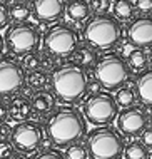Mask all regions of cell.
I'll use <instances>...</instances> for the list:
<instances>
[{"label":"cell","instance_id":"obj_41","mask_svg":"<svg viewBox=\"0 0 152 159\" xmlns=\"http://www.w3.org/2000/svg\"><path fill=\"white\" fill-rule=\"evenodd\" d=\"M0 2H2V3H10L12 0H0Z\"/></svg>","mask_w":152,"mask_h":159},{"label":"cell","instance_id":"obj_6","mask_svg":"<svg viewBox=\"0 0 152 159\" xmlns=\"http://www.w3.org/2000/svg\"><path fill=\"white\" fill-rule=\"evenodd\" d=\"M84 116L94 126H110L119 116L115 97L104 91L90 94L84 102Z\"/></svg>","mask_w":152,"mask_h":159},{"label":"cell","instance_id":"obj_39","mask_svg":"<svg viewBox=\"0 0 152 159\" xmlns=\"http://www.w3.org/2000/svg\"><path fill=\"white\" fill-rule=\"evenodd\" d=\"M149 62L152 64V49H150V52H149Z\"/></svg>","mask_w":152,"mask_h":159},{"label":"cell","instance_id":"obj_13","mask_svg":"<svg viewBox=\"0 0 152 159\" xmlns=\"http://www.w3.org/2000/svg\"><path fill=\"white\" fill-rule=\"evenodd\" d=\"M32 10L40 22H54L65 12V0H34Z\"/></svg>","mask_w":152,"mask_h":159},{"label":"cell","instance_id":"obj_3","mask_svg":"<svg viewBox=\"0 0 152 159\" xmlns=\"http://www.w3.org/2000/svg\"><path fill=\"white\" fill-rule=\"evenodd\" d=\"M85 148L90 159H120L125 151V141L119 129L99 126L85 134Z\"/></svg>","mask_w":152,"mask_h":159},{"label":"cell","instance_id":"obj_35","mask_svg":"<svg viewBox=\"0 0 152 159\" xmlns=\"http://www.w3.org/2000/svg\"><path fill=\"white\" fill-rule=\"evenodd\" d=\"M5 119H8V109H7V106L0 101V122H5Z\"/></svg>","mask_w":152,"mask_h":159},{"label":"cell","instance_id":"obj_21","mask_svg":"<svg viewBox=\"0 0 152 159\" xmlns=\"http://www.w3.org/2000/svg\"><path fill=\"white\" fill-rule=\"evenodd\" d=\"M129 61V66L134 69V70H145L147 69V64H149V55H147L142 49H134L132 52L129 54L127 57Z\"/></svg>","mask_w":152,"mask_h":159},{"label":"cell","instance_id":"obj_12","mask_svg":"<svg viewBox=\"0 0 152 159\" xmlns=\"http://www.w3.org/2000/svg\"><path fill=\"white\" fill-rule=\"evenodd\" d=\"M127 42L136 49L152 47V17L141 15L136 17L127 25Z\"/></svg>","mask_w":152,"mask_h":159},{"label":"cell","instance_id":"obj_27","mask_svg":"<svg viewBox=\"0 0 152 159\" xmlns=\"http://www.w3.org/2000/svg\"><path fill=\"white\" fill-rule=\"evenodd\" d=\"M89 7L90 12L94 14H105V12L110 8V0H89Z\"/></svg>","mask_w":152,"mask_h":159},{"label":"cell","instance_id":"obj_8","mask_svg":"<svg viewBox=\"0 0 152 159\" xmlns=\"http://www.w3.org/2000/svg\"><path fill=\"white\" fill-rule=\"evenodd\" d=\"M5 45L8 52L15 55H25L37 49L38 45V30L30 24H14L7 29Z\"/></svg>","mask_w":152,"mask_h":159},{"label":"cell","instance_id":"obj_18","mask_svg":"<svg viewBox=\"0 0 152 159\" xmlns=\"http://www.w3.org/2000/svg\"><path fill=\"white\" fill-rule=\"evenodd\" d=\"M65 10H67L69 19L74 20V22L87 20V19H89V15H90L89 2H85V0H70Z\"/></svg>","mask_w":152,"mask_h":159},{"label":"cell","instance_id":"obj_15","mask_svg":"<svg viewBox=\"0 0 152 159\" xmlns=\"http://www.w3.org/2000/svg\"><path fill=\"white\" fill-rule=\"evenodd\" d=\"M136 96L145 107H152V69H145L137 75Z\"/></svg>","mask_w":152,"mask_h":159},{"label":"cell","instance_id":"obj_10","mask_svg":"<svg viewBox=\"0 0 152 159\" xmlns=\"http://www.w3.org/2000/svg\"><path fill=\"white\" fill-rule=\"evenodd\" d=\"M24 69L12 57H0V97L17 94L24 85Z\"/></svg>","mask_w":152,"mask_h":159},{"label":"cell","instance_id":"obj_17","mask_svg":"<svg viewBox=\"0 0 152 159\" xmlns=\"http://www.w3.org/2000/svg\"><path fill=\"white\" fill-rule=\"evenodd\" d=\"M74 57V64L80 66L82 69H92L97 66L99 59H97V52L94 50V47L90 45H80L75 49V52L72 54Z\"/></svg>","mask_w":152,"mask_h":159},{"label":"cell","instance_id":"obj_34","mask_svg":"<svg viewBox=\"0 0 152 159\" xmlns=\"http://www.w3.org/2000/svg\"><path fill=\"white\" fill-rule=\"evenodd\" d=\"M10 134H12L10 126L5 122H0V141H7V137H10Z\"/></svg>","mask_w":152,"mask_h":159},{"label":"cell","instance_id":"obj_26","mask_svg":"<svg viewBox=\"0 0 152 159\" xmlns=\"http://www.w3.org/2000/svg\"><path fill=\"white\" fill-rule=\"evenodd\" d=\"M20 64H22V69H24V70L34 72V70H37V69L40 67V57H38L35 52L25 54V55H22Z\"/></svg>","mask_w":152,"mask_h":159},{"label":"cell","instance_id":"obj_19","mask_svg":"<svg viewBox=\"0 0 152 159\" xmlns=\"http://www.w3.org/2000/svg\"><path fill=\"white\" fill-rule=\"evenodd\" d=\"M112 12L119 22H125V20H130L134 17L136 3L130 2V0H115L114 5H112Z\"/></svg>","mask_w":152,"mask_h":159},{"label":"cell","instance_id":"obj_31","mask_svg":"<svg viewBox=\"0 0 152 159\" xmlns=\"http://www.w3.org/2000/svg\"><path fill=\"white\" fill-rule=\"evenodd\" d=\"M8 20H10V15H8V8L5 3L0 2V29L7 27Z\"/></svg>","mask_w":152,"mask_h":159},{"label":"cell","instance_id":"obj_20","mask_svg":"<svg viewBox=\"0 0 152 159\" xmlns=\"http://www.w3.org/2000/svg\"><path fill=\"white\" fill-rule=\"evenodd\" d=\"M149 156V149L142 144V141H130L129 144H125L124 157L125 159H147Z\"/></svg>","mask_w":152,"mask_h":159},{"label":"cell","instance_id":"obj_38","mask_svg":"<svg viewBox=\"0 0 152 159\" xmlns=\"http://www.w3.org/2000/svg\"><path fill=\"white\" fill-rule=\"evenodd\" d=\"M15 2H19V3H29L30 0H15Z\"/></svg>","mask_w":152,"mask_h":159},{"label":"cell","instance_id":"obj_40","mask_svg":"<svg viewBox=\"0 0 152 159\" xmlns=\"http://www.w3.org/2000/svg\"><path fill=\"white\" fill-rule=\"evenodd\" d=\"M149 122H150V127H152V112L149 114Z\"/></svg>","mask_w":152,"mask_h":159},{"label":"cell","instance_id":"obj_2","mask_svg":"<svg viewBox=\"0 0 152 159\" xmlns=\"http://www.w3.org/2000/svg\"><path fill=\"white\" fill-rule=\"evenodd\" d=\"M49 82L57 99H60L62 102H75L87 94L89 79H87V72L80 66L69 62L59 66L52 72Z\"/></svg>","mask_w":152,"mask_h":159},{"label":"cell","instance_id":"obj_1","mask_svg":"<svg viewBox=\"0 0 152 159\" xmlns=\"http://www.w3.org/2000/svg\"><path fill=\"white\" fill-rule=\"evenodd\" d=\"M45 132L47 139L59 148L79 143L87 134L85 116L74 107H59L47 117Z\"/></svg>","mask_w":152,"mask_h":159},{"label":"cell","instance_id":"obj_32","mask_svg":"<svg viewBox=\"0 0 152 159\" xmlns=\"http://www.w3.org/2000/svg\"><path fill=\"white\" fill-rule=\"evenodd\" d=\"M141 141H142V144H144L147 149H152V127H147L145 131L142 132Z\"/></svg>","mask_w":152,"mask_h":159},{"label":"cell","instance_id":"obj_36","mask_svg":"<svg viewBox=\"0 0 152 159\" xmlns=\"http://www.w3.org/2000/svg\"><path fill=\"white\" fill-rule=\"evenodd\" d=\"M8 159H27V157H25V154H22V152H14Z\"/></svg>","mask_w":152,"mask_h":159},{"label":"cell","instance_id":"obj_14","mask_svg":"<svg viewBox=\"0 0 152 159\" xmlns=\"http://www.w3.org/2000/svg\"><path fill=\"white\" fill-rule=\"evenodd\" d=\"M8 109V119L15 122H25L32 116V102L27 97H14L7 106Z\"/></svg>","mask_w":152,"mask_h":159},{"label":"cell","instance_id":"obj_30","mask_svg":"<svg viewBox=\"0 0 152 159\" xmlns=\"http://www.w3.org/2000/svg\"><path fill=\"white\" fill-rule=\"evenodd\" d=\"M136 10L142 12V14H150L152 12V0H137Z\"/></svg>","mask_w":152,"mask_h":159},{"label":"cell","instance_id":"obj_25","mask_svg":"<svg viewBox=\"0 0 152 159\" xmlns=\"http://www.w3.org/2000/svg\"><path fill=\"white\" fill-rule=\"evenodd\" d=\"M89 157V152H87L85 144L80 143H74L70 146H67L64 152V159H87Z\"/></svg>","mask_w":152,"mask_h":159},{"label":"cell","instance_id":"obj_33","mask_svg":"<svg viewBox=\"0 0 152 159\" xmlns=\"http://www.w3.org/2000/svg\"><path fill=\"white\" fill-rule=\"evenodd\" d=\"M34 159H64V156L59 152H55V151H45V152L37 154Z\"/></svg>","mask_w":152,"mask_h":159},{"label":"cell","instance_id":"obj_28","mask_svg":"<svg viewBox=\"0 0 152 159\" xmlns=\"http://www.w3.org/2000/svg\"><path fill=\"white\" fill-rule=\"evenodd\" d=\"M55 66H57V57H55V55H52V54L47 52V54H43L40 57V67H42L43 72H47V70L54 72Z\"/></svg>","mask_w":152,"mask_h":159},{"label":"cell","instance_id":"obj_43","mask_svg":"<svg viewBox=\"0 0 152 159\" xmlns=\"http://www.w3.org/2000/svg\"><path fill=\"white\" fill-rule=\"evenodd\" d=\"M130 2H134V3H136V2H137V0H130Z\"/></svg>","mask_w":152,"mask_h":159},{"label":"cell","instance_id":"obj_23","mask_svg":"<svg viewBox=\"0 0 152 159\" xmlns=\"http://www.w3.org/2000/svg\"><path fill=\"white\" fill-rule=\"evenodd\" d=\"M8 15L12 20H15L17 24H24L25 20L30 17V7L29 3H12L8 8Z\"/></svg>","mask_w":152,"mask_h":159},{"label":"cell","instance_id":"obj_24","mask_svg":"<svg viewBox=\"0 0 152 159\" xmlns=\"http://www.w3.org/2000/svg\"><path fill=\"white\" fill-rule=\"evenodd\" d=\"M27 82H29V87L30 89H43L47 85V82H49V75H47V72L43 70H34L30 72V74L27 75Z\"/></svg>","mask_w":152,"mask_h":159},{"label":"cell","instance_id":"obj_16","mask_svg":"<svg viewBox=\"0 0 152 159\" xmlns=\"http://www.w3.org/2000/svg\"><path fill=\"white\" fill-rule=\"evenodd\" d=\"M32 111L38 116H45L54 111L55 107V96L50 91H40L32 97Z\"/></svg>","mask_w":152,"mask_h":159},{"label":"cell","instance_id":"obj_37","mask_svg":"<svg viewBox=\"0 0 152 159\" xmlns=\"http://www.w3.org/2000/svg\"><path fill=\"white\" fill-rule=\"evenodd\" d=\"M3 47H5V39H3L2 35H0V54L3 52Z\"/></svg>","mask_w":152,"mask_h":159},{"label":"cell","instance_id":"obj_22","mask_svg":"<svg viewBox=\"0 0 152 159\" xmlns=\"http://www.w3.org/2000/svg\"><path fill=\"white\" fill-rule=\"evenodd\" d=\"M137 101L136 92L132 91L130 87H120L115 94V102L119 107H124V109H129V107H134Z\"/></svg>","mask_w":152,"mask_h":159},{"label":"cell","instance_id":"obj_42","mask_svg":"<svg viewBox=\"0 0 152 159\" xmlns=\"http://www.w3.org/2000/svg\"><path fill=\"white\" fill-rule=\"evenodd\" d=\"M147 159H152V152H149V156H147Z\"/></svg>","mask_w":152,"mask_h":159},{"label":"cell","instance_id":"obj_29","mask_svg":"<svg viewBox=\"0 0 152 159\" xmlns=\"http://www.w3.org/2000/svg\"><path fill=\"white\" fill-rule=\"evenodd\" d=\"M14 154V146L8 141H0V159H8Z\"/></svg>","mask_w":152,"mask_h":159},{"label":"cell","instance_id":"obj_9","mask_svg":"<svg viewBox=\"0 0 152 159\" xmlns=\"http://www.w3.org/2000/svg\"><path fill=\"white\" fill-rule=\"evenodd\" d=\"M42 141H43L42 126L35 121L20 122L12 129L10 143L22 154H29V152L37 151L40 148Z\"/></svg>","mask_w":152,"mask_h":159},{"label":"cell","instance_id":"obj_11","mask_svg":"<svg viewBox=\"0 0 152 159\" xmlns=\"http://www.w3.org/2000/svg\"><path fill=\"white\" fill-rule=\"evenodd\" d=\"M149 116L142 107H129L124 109L117 116V129L120 131L122 136L127 137H137L142 136V132L147 129Z\"/></svg>","mask_w":152,"mask_h":159},{"label":"cell","instance_id":"obj_7","mask_svg":"<svg viewBox=\"0 0 152 159\" xmlns=\"http://www.w3.org/2000/svg\"><path fill=\"white\" fill-rule=\"evenodd\" d=\"M79 47V37L72 27L57 24L50 27L43 37V49L55 57H69Z\"/></svg>","mask_w":152,"mask_h":159},{"label":"cell","instance_id":"obj_4","mask_svg":"<svg viewBox=\"0 0 152 159\" xmlns=\"http://www.w3.org/2000/svg\"><path fill=\"white\" fill-rule=\"evenodd\" d=\"M84 39L94 49L109 50L115 47L122 39V25L114 15H94L84 25Z\"/></svg>","mask_w":152,"mask_h":159},{"label":"cell","instance_id":"obj_5","mask_svg":"<svg viewBox=\"0 0 152 159\" xmlns=\"http://www.w3.org/2000/svg\"><path fill=\"white\" fill-rule=\"evenodd\" d=\"M95 79L107 91H119L129 80L130 69L122 55L119 54H105L99 59L94 69Z\"/></svg>","mask_w":152,"mask_h":159}]
</instances>
